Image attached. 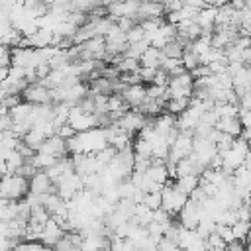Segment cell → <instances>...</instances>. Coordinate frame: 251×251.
<instances>
[{
    "label": "cell",
    "mask_w": 251,
    "mask_h": 251,
    "mask_svg": "<svg viewBox=\"0 0 251 251\" xmlns=\"http://www.w3.org/2000/svg\"><path fill=\"white\" fill-rule=\"evenodd\" d=\"M108 143V135H106V127H92L88 131L76 133L75 137H71L67 141V149L71 155H78V153H92L96 155L98 151L106 149Z\"/></svg>",
    "instance_id": "6da1fadb"
},
{
    "label": "cell",
    "mask_w": 251,
    "mask_h": 251,
    "mask_svg": "<svg viewBox=\"0 0 251 251\" xmlns=\"http://www.w3.org/2000/svg\"><path fill=\"white\" fill-rule=\"evenodd\" d=\"M29 192V178L22 175H4L0 178V198L18 202Z\"/></svg>",
    "instance_id": "7a4b0ae2"
},
{
    "label": "cell",
    "mask_w": 251,
    "mask_h": 251,
    "mask_svg": "<svg viewBox=\"0 0 251 251\" xmlns=\"http://www.w3.org/2000/svg\"><path fill=\"white\" fill-rule=\"evenodd\" d=\"M192 149H194V133L192 131H178L175 141L171 143V151H169V157L165 163H178L180 159H186L192 155Z\"/></svg>",
    "instance_id": "3957f363"
},
{
    "label": "cell",
    "mask_w": 251,
    "mask_h": 251,
    "mask_svg": "<svg viewBox=\"0 0 251 251\" xmlns=\"http://www.w3.org/2000/svg\"><path fill=\"white\" fill-rule=\"evenodd\" d=\"M161 196H163L161 208H163L167 214H171V216H178V212L182 210V206L188 202V196L182 194V192L175 186V182H167V184L163 186V190H161Z\"/></svg>",
    "instance_id": "277c9868"
},
{
    "label": "cell",
    "mask_w": 251,
    "mask_h": 251,
    "mask_svg": "<svg viewBox=\"0 0 251 251\" xmlns=\"http://www.w3.org/2000/svg\"><path fill=\"white\" fill-rule=\"evenodd\" d=\"M192 92H194V78L188 71L182 75L171 76V80L167 84L169 100L171 98H192Z\"/></svg>",
    "instance_id": "5b68a950"
},
{
    "label": "cell",
    "mask_w": 251,
    "mask_h": 251,
    "mask_svg": "<svg viewBox=\"0 0 251 251\" xmlns=\"http://www.w3.org/2000/svg\"><path fill=\"white\" fill-rule=\"evenodd\" d=\"M67 124L73 126V129H75L76 133L88 131V129H92V127H98L96 116H94V114H88V112H84V110H80L78 106L71 108V112H69V122H67Z\"/></svg>",
    "instance_id": "8992f818"
},
{
    "label": "cell",
    "mask_w": 251,
    "mask_h": 251,
    "mask_svg": "<svg viewBox=\"0 0 251 251\" xmlns=\"http://www.w3.org/2000/svg\"><path fill=\"white\" fill-rule=\"evenodd\" d=\"M84 190V180H82V176L78 175V173H73L71 176H67V178H63L59 184H55V192L65 200V202H69V200H73L78 192H82Z\"/></svg>",
    "instance_id": "52a82bcc"
},
{
    "label": "cell",
    "mask_w": 251,
    "mask_h": 251,
    "mask_svg": "<svg viewBox=\"0 0 251 251\" xmlns=\"http://www.w3.org/2000/svg\"><path fill=\"white\" fill-rule=\"evenodd\" d=\"M137 12H139V2H133V0H112L108 4V16L112 20L131 18L137 22Z\"/></svg>",
    "instance_id": "ba28073f"
},
{
    "label": "cell",
    "mask_w": 251,
    "mask_h": 251,
    "mask_svg": "<svg viewBox=\"0 0 251 251\" xmlns=\"http://www.w3.org/2000/svg\"><path fill=\"white\" fill-rule=\"evenodd\" d=\"M147 124V118L141 114V112H137V110H127L120 120H116L112 126H116L118 129H122V131H126V133H139L141 131V127Z\"/></svg>",
    "instance_id": "9c48e42d"
},
{
    "label": "cell",
    "mask_w": 251,
    "mask_h": 251,
    "mask_svg": "<svg viewBox=\"0 0 251 251\" xmlns=\"http://www.w3.org/2000/svg\"><path fill=\"white\" fill-rule=\"evenodd\" d=\"M22 98H24V102H29V104H35V106H43V104H51L53 102L51 88L43 86L41 82L27 84V88L22 92Z\"/></svg>",
    "instance_id": "30bf717a"
},
{
    "label": "cell",
    "mask_w": 251,
    "mask_h": 251,
    "mask_svg": "<svg viewBox=\"0 0 251 251\" xmlns=\"http://www.w3.org/2000/svg\"><path fill=\"white\" fill-rule=\"evenodd\" d=\"M202 204H196L194 200L188 198V202L182 206V210L178 212V224L186 229H196V226L202 220Z\"/></svg>",
    "instance_id": "8fae6325"
},
{
    "label": "cell",
    "mask_w": 251,
    "mask_h": 251,
    "mask_svg": "<svg viewBox=\"0 0 251 251\" xmlns=\"http://www.w3.org/2000/svg\"><path fill=\"white\" fill-rule=\"evenodd\" d=\"M45 173L49 175V178L53 180V184H59L63 178H67V176H71L73 173H76V171H75L73 157H61V159H59L53 167H49Z\"/></svg>",
    "instance_id": "7c38bea8"
},
{
    "label": "cell",
    "mask_w": 251,
    "mask_h": 251,
    "mask_svg": "<svg viewBox=\"0 0 251 251\" xmlns=\"http://www.w3.org/2000/svg\"><path fill=\"white\" fill-rule=\"evenodd\" d=\"M63 235H65V229L61 227V224H59L55 218H51V220L43 226V231H41V235H39V241H41L43 245H47V247H55V245L63 239Z\"/></svg>",
    "instance_id": "4fadbf2b"
},
{
    "label": "cell",
    "mask_w": 251,
    "mask_h": 251,
    "mask_svg": "<svg viewBox=\"0 0 251 251\" xmlns=\"http://www.w3.org/2000/svg\"><path fill=\"white\" fill-rule=\"evenodd\" d=\"M120 96L124 98V102L127 104V108L137 110V108L147 100V88H145L143 84H129Z\"/></svg>",
    "instance_id": "5bb4252c"
},
{
    "label": "cell",
    "mask_w": 251,
    "mask_h": 251,
    "mask_svg": "<svg viewBox=\"0 0 251 251\" xmlns=\"http://www.w3.org/2000/svg\"><path fill=\"white\" fill-rule=\"evenodd\" d=\"M55 192V184L49 178V175L45 171H37L31 178H29V194L41 196V194H49Z\"/></svg>",
    "instance_id": "9a60e30c"
},
{
    "label": "cell",
    "mask_w": 251,
    "mask_h": 251,
    "mask_svg": "<svg viewBox=\"0 0 251 251\" xmlns=\"http://www.w3.org/2000/svg\"><path fill=\"white\" fill-rule=\"evenodd\" d=\"M216 14H218V8H214V6H206L198 12L194 22L200 25L202 35H212V31L216 29Z\"/></svg>",
    "instance_id": "2e32d148"
},
{
    "label": "cell",
    "mask_w": 251,
    "mask_h": 251,
    "mask_svg": "<svg viewBox=\"0 0 251 251\" xmlns=\"http://www.w3.org/2000/svg\"><path fill=\"white\" fill-rule=\"evenodd\" d=\"M165 6L157 0H143L139 4V12H137V24L143 20H151V18H161L165 16Z\"/></svg>",
    "instance_id": "e0dca14e"
},
{
    "label": "cell",
    "mask_w": 251,
    "mask_h": 251,
    "mask_svg": "<svg viewBox=\"0 0 251 251\" xmlns=\"http://www.w3.org/2000/svg\"><path fill=\"white\" fill-rule=\"evenodd\" d=\"M145 175H147L153 182H157V184H161V186H165V184L169 182V178H171L169 169H167V163H165L163 159H153L151 165H149V169L145 171Z\"/></svg>",
    "instance_id": "ac0fdd59"
},
{
    "label": "cell",
    "mask_w": 251,
    "mask_h": 251,
    "mask_svg": "<svg viewBox=\"0 0 251 251\" xmlns=\"http://www.w3.org/2000/svg\"><path fill=\"white\" fill-rule=\"evenodd\" d=\"M37 151H41V153H49V155H53V157H57V159H61V157H65V155L69 153V149H67V141H65L63 137H59V135L49 137ZM37 151H35V153H37Z\"/></svg>",
    "instance_id": "d6986e66"
},
{
    "label": "cell",
    "mask_w": 251,
    "mask_h": 251,
    "mask_svg": "<svg viewBox=\"0 0 251 251\" xmlns=\"http://www.w3.org/2000/svg\"><path fill=\"white\" fill-rule=\"evenodd\" d=\"M216 129L222 131V133H226V135H231V137H239L243 133L239 116L237 118H220L218 124H216Z\"/></svg>",
    "instance_id": "ffe728a7"
},
{
    "label": "cell",
    "mask_w": 251,
    "mask_h": 251,
    "mask_svg": "<svg viewBox=\"0 0 251 251\" xmlns=\"http://www.w3.org/2000/svg\"><path fill=\"white\" fill-rule=\"evenodd\" d=\"M163 49H157V47H147V51L141 55L139 63L141 67H149V69H159L161 67V61H163Z\"/></svg>",
    "instance_id": "44dd1931"
},
{
    "label": "cell",
    "mask_w": 251,
    "mask_h": 251,
    "mask_svg": "<svg viewBox=\"0 0 251 251\" xmlns=\"http://www.w3.org/2000/svg\"><path fill=\"white\" fill-rule=\"evenodd\" d=\"M92 94H104V96H110L114 94V80L112 78H106V76H96L90 80V88H88Z\"/></svg>",
    "instance_id": "7402d4cb"
},
{
    "label": "cell",
    "mask_w": 251,
    "mask_h": 251,
    "mask_svg": "<svg viewBox=\"0 0 251 251\" xmlns=\"http://www.w3.org/2000/svg\"><path fill=\"white\" fill-rule=\"evenodd\" d=\"M175 186L182 192V194H186L188 198H190V194L200 186V176H176V180H175Z\"/></svg>",
    "instance_id": "603a6c76"
},
{
    "label": "cell",
    "mask_w": 251,
    "mask_h": 251,
    "mask_svg": "<svg viewBox=\"0 0 251 251\" xmlns=\"http://www.w3.org/2000/svg\"><path fill=\"white\" fill-rule=\"evenodd\" d=\"M190 106V98H171L167 100V112L173 116H180Z\"/></svg>",
    "instance_id": "cb8c5ba5"
},
{
    "label": "cell",
    "mask_w": 251,
    "mask_h": 251,
    "mask_svg": "<svg viewBox=\"0 0 251 251\" xmlns=\"http://www.w3.org/2000/svg\"><path fill=\"white\" fill-rule=\"evenodd\" d=\"M184 45L178 41V39H173L171 43H167L163 47V55L165 57H171V59H182V53H184Z\"/></svg>",
    "instance_id": "d4e9b609"
},
{
    "label": "cell",
    "mask_w": 251,
    "mask_h": 251,
    "mask_svg": "<svg viewBox=\"0 0 251 251\" xmlns=\"http://www.w3.org/2000/svg\"><path fill=\"white\" fill-rule=\"evenodd\" d=\"M180 61H182V65H184V69H186L188 73H192L196 67H200V65H202V63H200V57H198L190 47H186V49H184V53H182V59H180Z\"/></svg>",
    "instance_id": "484cf974"
},
{
    "label": "cell",
    "mask_w": 251,
    "mask_h": 251,
    "mask_svg": "<svg viewBox=\"0 0 251 251\" xmlns=\"http://www.w3.org/2000/svg\"><path fill=\"white\" fill-rule=\"evenodd\" d=\"M204 241H206V249H208V251H226V249H227V243L220 237V233H218V231L210 233Z\"/></svg>",
    "instance_id": "4316f807"
},
{
    "label": "cell",
    "mask_w": 251,
    "mask_h": 251,
    "mask_svg": "<svg viewBox=\"0 0 251 251\" xmlns=\"http://www.w3.org/2000/svg\"><path fill=\"white\" fill-rule=\"evenodd\" d=\"M231 229H233V237H235L237 241H241V239H247V237H249V233H251V222H243V220H237V222L231 226Z\"/></svg>",
    "instance_id": "83f0119b"
},
{
    "label": "cell",
    "mask_w": 251,
    "mask_h": 251,
    "mask_svg": "<svg viewBox=\"0 0 251 251\" xmlns=\"http://www.w3.org/2000/svg\"><path fill=\"white\" fill-rule=\"evenodd\" d=\"M147 47H149V41L145 39V41H139V43H131V45H127V51H126V57H129V59H141V55L147 51Z\"/></svg>",
    "instance_id": "f1b7e54d"
},
{
    "label": "cell",
    "mask_w": 251,
    "mask_h": 251,
    "mask_svg": "<svg viewBox=\"0 0 251 251\" xmlns=\"http://www.w3.org/2000/svg\"><path fill=\"white\" fill-rule=\"evenodd\" d=\"M126 39H127V45L131 43H139V41H145V29L141 27V24H135L129 31H126Z\"/></svg>",
    "instance_id": "f546056e"
},
{
    "label": "cell",
    "mask_w": 251,
    "mask_h": 251,
    "mask_svg": "<svg viewBox=\"0 0 251 251\" xmlns=\"http://www.w3.org/2000/svg\"><path fill=\"white\" fill-rule=\"evenodd\" d=\"M143 204H145L147 208H151V210H159L161 204H163V196H161V192H145V196H143Z\"/></svg>",
    "instance_id": "4dcf8cb0"
},
{
    "label": "cell",
    "mask_w": 251,
    "mask_h": 251,
    "mask_svg": "<svg viewBox=\"0 0 251 251\" xmlns=\"http://www.w3.org/2000/svg\"><path fill=\"white\" fill-rule=\"evenodd\" d=\"M157 71H159V69H149V67H139V71H137V75H139V78H141V82H153V80H155V76H157Z\"/></svg>",
    "instance_id": "1f68e13d"
},
{
    "label": "cell",
    "mask_w": 251,
    "mask_h": 251,
    "mask_svg": "<svg viewBox=\"0 0 251 251\" xmlns=\"http://www.w3.org/2000/svg\"><path fill=\"white\" fill-rule=\"evenodd\" d=\"M157 249H159V251H182L180 245H178L176 241L167 239V237H163V239L157 243Z\"/></svg>",
    "instance_id": "d6a6232c"
},
{
    "label": "cell",
    "mask_w": 251,
    "mask_h": 251,
    "mask_svg": "<svg viewBox=\"0 0 251 251\" xmlns=\"http://www.w3.org/2000/svg\"><path fill=\"white\" fill-rule=\"evenodd\" d=\"M57 135H59V137H63L65 141H69L71 137H75V135H76V131L73 129V126H69V124H65V126H61V127H57Z\"/></svg>",
    "instance_id": "836d02e7"
},
{
    "label": "cell",
    "mask_w": 251,
    "mask_h": 251,
    "mask_svg": "<svg viewBox=\"0 0 251 251\" xmlns=\"http://www.w3.org/2000/svg\"><path fill=\"white\" fill-rule=\"evenodd\" d=\"M43 2H45V4H47V6H49V8H51V6H53V4H57V2H59V0H43Z\"/></svg>",
    "instance_id": "e575fe53"
},
{
    "label": "cell",
    "mask_w": 251,
    "mask_h": 251,
    "mask_svg": "<svg viewBox=\"0 0 251 251\" xmlns=\"http://www.w3.org/2000/svg\"><path fill=\"white\" fill-rule=\"evenodd\" d=\"M247 204L251 206V192H249V198H247Z\"/></svg>",
    "instance_id": "d590c367"
}]
</instances>
